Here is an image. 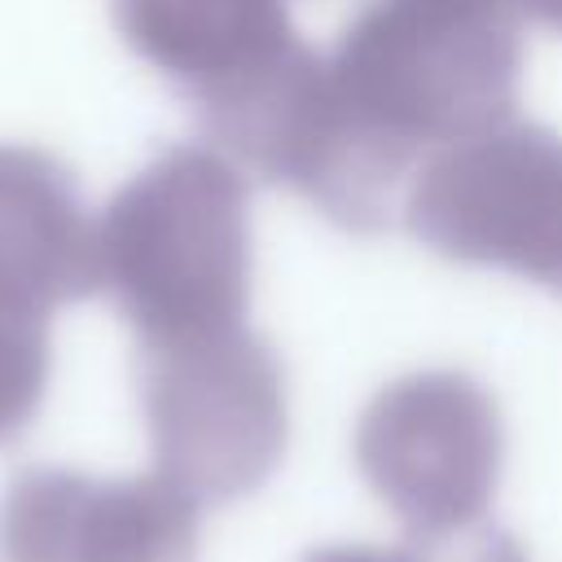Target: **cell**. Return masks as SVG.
I'll return each mask as SVG.
<instances>
[{
  "label": "cell",
  "mask_w": 562,
  "mask_h": 562,
  "mask_svg": "<svg viewBox=\"0 0 562 562\" xmlns=\"http://www.w3.org/2000/svg\"><path fill=\"white\" fill-rule=\"evenodd\" d=\"M158 443L193 483L233 496L272 474L285 448V378L246 325L145 347Z\"/></svg>",
  "instance_id": "obj_5"
},
{
  "label": "cell",
  "mask_w": 562,
  "mask_h": 562,
  "mask_svg": "<svg viewBox=\"0 0 562 562\" xmlns=\"http://www.w3.org/2000/svg\"><path fill=\"white\" fill-rule=\"evenodd\" d=\"M505 9L518 22H540L549 31H562V0H505Z\"/></svg>",
  "instance_id": "obj_9"
},
{
  "label": "cell",
  "mask_w": 562,
  "mask_h": 562,
  "mask_svg": "<svg viewBox=\"0 0 562 562\" xmlns=\"http://www.w3.org/2000/svg\"><path fill=\"white\" fill-rule=\"evenodd\" d=\"M518 70L514 22L422 0L360 9L321 57L316 158L299 193L342 228H378L417 154L509 123Z\"/></svg>",
  "instance_id": "obj_1"
},
{
  "label": "cell",
  "mask_w": 562,
  "mask_h": 562,
  "mask_svg": "<svg viewBox=\"0 0 562 562\" xmlns=\"http://www.w3.org/2000/svg\"><path fill=\"white\" fill-rule=\"evenodd\" d=\"M101 290L97 220L66 162L35 145H0V312L48 321Z\"/></svg>",
  "instance_id": "obj_7"
},
{
  "label": "cell",
  "mask_w": 562,
  "mask_h": 562,
  "mask_svg": "<svg viewBox=\"0 0 562 562\" xmlns=\"http://www.w3.org/2000/svg\"><path fill=\"white\" fill-rule=\"evenodd\" d=\"M307 562H527L518 540L505 531L470 527L461 536L443 540H413L400 549H373V544H334L312 553Z\"/></svg>",
  "instance_id": "obj_8"
},
{
  "label": "cell",
  "mask_w": 562,
  "mask_h": 562,
  "mask_svg": "<svg viewBox=\"0 0 562 562\" xmlns=\"http://www.w3.org/2000/svg\"><path fill=\"white\" fill-rule=\"evenodd\" d=\"M110 13L123 44L198 105L206 136L312 57L285 0H110Z\"/></svg>",
  "instance_id": "obj_6"
},
{
  "label": "cell",
  "mask_w": 562,
  "mask_h": 562,
  "mask_svg": "<svg viewBox=\"0 0 562 562\" xmlns=\"http://www.w3.org/2000/svg\"><path fill=\"white\" fill-rule=\"evenodd\" d=\"M404 224L443 259L562 285V136L501 123L435 149L404 193Z\"/></svg>",
  "instance_id": "obj_3"
},
{
  "label": "cell",
  "mask_w": 562,
  "mask_h": 562,
  "mask_svg": "<svg viewBox=\"0 0 562 562\" xmlns=\"http://www.w3.org/2000/svg\"><path fill=\"white\" fill-rule=\"evenodd\" d=\"M101 290L145 347L237 329L250 303V198L215 145H171L97 220Z\"/></svg>",
  "instance_id": "obj_2"
},
{
  "label": "cell",
  "mask_w": 562,
  "mask_h": 562,
  "mask_svg": "<svg viewBox=\"0 0 562 562\" xmlns=\"http://www.w3.org/2000/svg\"><path fill=\"white\" fill-rule=\"evenodd\" d=\"M496 400L457 369H426L382 386L356 422V465L413 540L470 531L501 474Z\"/></svg>",
  "instance_id": "obj_4"
}]
</instances>
